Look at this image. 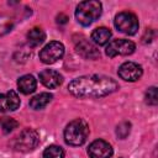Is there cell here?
I'll use <instances>...</instances> for the list:
<instances>
[{
  "label": "cell",
  "mask_w": 158,
  "mask_h": 158,
  "mask_svg": "<svg viewBox=\"0 0 158 158\" xmlns=\"http://www.w3.org/2000/svg\"><path fill=\"white\" fill-rule=\"evenodd\" d=\"M118 89V84L110 77L105 75H84L73 79L68 90L77 98H101Z\"/></svg>",
  "instance_id": "obj_1"
},
{
  "label": "cell",
  "mask_w": 158,
  "mask_h": 158,
  "mask_svg": "<svg viewBox=\"0 0 158 158\" xmlns=\"http://www.w3.org/2000/svg\"><path fill=\"white\" fill-rule=\"evenodd\" d=\"M89 136V126L83 118L70 121L64 128V141L69 146H81Z\"/></svg>",
  "instance_id": "obj_2"
},
{
  "label": "cell",
  "mask_w": 158,
  "mask_h": 158,
  "mask_svg": "<svg viewBox=\"0 0 158 158\" xmlns=\"http://www.w3.org/2000/svg\"><path fill=\"white\" fill-rule=\"evenodd\" d=\"M102 11V5L96 0H86L79 2L75 9V17L79 23L83 26H89L94 21H96Z\"/></svg>",
  "instance_id": "obj_3"
},
{
  "label": "cell",
  "mask_w": 158,
  "mask_h": 158,
  "mask_svg": "<svg viewBox=\"0 0 158 158\" xmlns=\"http://www.w3.org/2000/svg\"><path fill=\"white\" fill-rule=\"evenodd\" d=\"M40 143V135L33 128H25L14 139L12 147L20 152H30L37 147Z\"/></svg>",
  "instance_id": "obj_4"
},
{
  "label": "cell",
  "mask_w": 158,
  "mask_h": 158,
  "mask_svg": "<svg viewBox=\"0 0 158 158\" xmlns=\"http://www.w3.org/2000/svg\"><path fill=\"white\" fill-rule=\"evenodd\" d=\"M115 27L126 35H135L138 30V19L130 11L118 12L115 16Z\"/></svg>",
  "instance_id": "obj_5"
},
{
  "label": "cell",
  "mask_w": 158,
  "mask_h": 158,
  "mask_svg": "<svg viewBox=\"0 0 158 158\" xmlns=\"http://www.w3.org/2000/svg\"><path fill=\"white\" fill-rule=\"evenodd\" d=\"M64 54V46L58 41H52L47 43L40 52V59L46 64L56 63Z\"/></svg>",
  "instance_id": "obj_6"
},
{
  "label": "cell",
  "mask_w": 158,
  "mask_h": 158,
  "mask_svg": "<svg viewBox=\"0 0 158 158\" xmlns=\"http://www.w3.org/2000/svg\"><path fill=\"white\" fill-rule=\"evenodd\" d=\"M136 49V44L132 41L128 40H114L111 41L106 47V54L109 57H116V56H128L132 54Z\"/></svg>",
  "instance_id": "obj_7"
},
{
  "label": "cell",
  "mask_w": 158,
  "mask_h": 158,
  "mask_svg": "<svg viewBox=\"0 0 158 158\" xmlns=\"http://www.w3.org/2000/svg\"><path fill=\"white\" fill-rule=\"evenodd\" d=\"M118 77L126 81H136L142 77V67L135 62H125L118 68Z\"/></svg>",
  "instance_id": "obj_8"
},
{
  "label": "cell",
  "mask_w": 158,
  "mask_h": 158,
  "mask_svg": "<svg viewBox=\"0 0 158 158\" xmlns=\"http://www.w3.org/2000/svg\"><path fill=\"white\" fill-rule=\"evenodd\" d=\"M114 151L109 142L104 139H96L90 143L88 154L90 158H111Z\"/></svg>",
  "instance_id": "obj_9"
},
{
  "label": "cell",
  "mask_w": 158,
  "mask_h": 158,
  "mask_svg": "<svg viewBox=\"0 0 158 158\" xmlns=\"http://www.w3.org/2000/svg\"><path fill=\"white\" fill-rule=\"evenodd\" d=\"M75 49L80 56H83L84 58H88V59H96L100 56L99 49L84 37L75 41Z\"/></svg>",
  "instance_id": "obj_10"
},
{
  "label": "cell",
  "mask_w": 158,
  "mask_h": 158,
  "mask_svg": "<svg viewBox=\"0 0 158 158\" xmlns=\"http://www.w3.org/2000/svg\"><path fill=\"white\" fill-rule=\"evenodd\" d=\"M20 106V98L16 91L9 90L5 94H0V111H15Z\"/></svg>",
  "instance_id": "obj_11"
},
{
  "label": "cell",
  "mask_w": 158,
  "mask_h": 158,
  "mask_svg": "<svg viewBox=\"0 0 158 158\" xmlns=\"http://www.w3.org/2000/svg\"><path fill=\"white\" fill-rule=\"evenodd\" d=\"M40 80L46 88L56 89L62 84L63 77L53 69H44L40 73Z\"/></svg>",
  "instance_id": "obj_12"
},
{
  "label": "cell",
  "mask_w": 158,
  "mask_h": 158,
  "mask_svg": "<svg viewBox=\"0 0 158 158\" xmlns=\"http://www.w3.org/2000/svg\"><path fill=\"white\" fill-rule=\"evenodd\" d=\"M17 88L22 94H31V93H33L36 90L37 81L32 75L26 74V75H22L21 78H19Z\"/></svg>",
  "instance_id": "obj_13"
},
{
  "label": "cell",
  "mask_w": 158,
  "mask_h": 158,
  "mask_svg": "<svg viewBox=\"0 0 158 158\" xmlns=\"http://www.w3.org/2000/svg\"><path fill=\"white\" fill-rule=\"evenodd\" d=\"M110 38H111V31L109 28H106V27H98L91 32L93 42L99 44V46L106 44Z\"/></svg>",
  "instance_id": "obj_14"
},
{
  "label": "cell",
  "mask_w": 158,
  "mask_h": 158,
  "mask_svg": "<svg viewBox=\"0 0 158 158\" xmlns=\"http://www.w3.org/2000/svg\"><path fill=\"white\" fill-rule=\"evenodd\" d=\"M44 40H46V33L40 27H35V28L30 30L27 33V42L31 47H37V46L42 44L44 42Z\"/></svg>",
  "instance_id": "obj_15"
},
{
  "label": "cell",
  "mask_w": 158,
  "mask_h": 158,
  "mask_svg": "<svg viewBox=\"0 0 158 158\" xmlns=\"http://www.w3.org/2000/svg\"><path fill=\"white\" fill-rule=\"evenodd\" d=\"M51 100H52V94H49V93H41V94L33 96L30 100V106L33 110H41L44 106H47Z\"/></svg>",
  "instance_id": "obj_16"
},
{
  "label": "cell",
  "mask_w": 158,
  "mask_h": 158,
  "mask_svg": "<svg viewBox=\"0 0 158 158\" xmlns=\"http://www.w3.org/2000/svg\"><path fill=\"white\" fill-rule=\"evenodd\" d=\"M43 158H64V151L60 146H48L43 151Z\"/></svg>",
  "instance_id": "obj_17"
},
{
  "label": "cell",
  "mask_w": 158,
  "mask_h": 158,
  "mask_svg": "<svg viewBox=\"0 0 158 158\" xmlns=\"http://www.w3.org/2000/svg\"><path fill=\"white\" fill-rule=\"evenodd\" d=\"M12 26H14L12 19L9 15L0 14V36L9 33L12 30Z\"/></svg>",
  "instance_id": "obj_18"
},
{
  "label": "cell",
  "mask_w": 158,
  "mask_h": 158,
  "mask_svg": "<svg viewBox=\"0 0 158 158\" xmlns=\"http://www.w3.org/2000/svg\"><path fill=\"white\" fill-rule=\"evenodd\" d=\"M0 125H1V128H2L4 133H10L11 131H14L19 126V122L12 117L4 116V117L0 118Z\"/></svg>",
  "instance_id": "obj_19"
},
{
  "label": "cell",
  "mask_w": 158,
  "mask_h": 158,
  "mask_svg": "<svg viewBox=\"0 0 158 158\" xmlns=\"http://www.w3.org/2000/svg\"><path fill=\"white\" fill-rule=\"evenodd\" d=\"M144 99H146V102H147L148 105H157V104H158L157 88H156V86H151V88H148V90L146 91Z\"/></svg>",
  "instance_id": "obj_20"
},
{
  "label": "cell",
  "mask_w": 158,
  "mask_h": 158,
  "mask_svg": "<svg viewBox=\"0 0 158 158\" xmlns=\"http://www.w3.org/2000/svg\"><path fill=\"white\" fill-rule=\"evenodd\" d=\"M130 131H131V125H130V122L123 121V122H121V123L117 126V128H116V135H117L118 138L123 139V138H126V137L130 135Z\"/></svg>",
  "instance_id": "obj_21"
},
{
  "label": "cell",
  "mask_w": 158,
  "mask_h": 158,
  "mask_svg": "<svg viewBox=\"0 0 158 158\" xmlns=\"http://www.w3.org/2000/svg\"><path fill=\"white\" fill-rule=\"evenodd\" d=\"M67 21H68V17L64 14H59L57 16V22L58 23H67Z\"/></svg>",
  "instance_id": "obj_22"
}]
</instances>
